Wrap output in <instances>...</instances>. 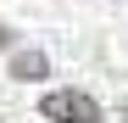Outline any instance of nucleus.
Wrapping results in <instances>:
<instances>
[{"label":"nucleus","mask_w":128,"mask_h":123,"mask_svg":"<svg viewBox=\"0 0 128 123\" xmlns=\"http://www.w3.org/2000/svg\"><path fill=\"white\" fill-rule=\"evenodd\" d=\"M39 112L50 123H100V101L84 95V90H50L39 101Z\"/></svg>","instance_id":"f257e3e1"},{"label":"nucleus","mask_w":128,"mask_h":123,"mask_svg":"<svg viewBox=\"0 0 128 123\" xmlns=\"http://www.w3.org/2000/svg\"><path fill=\"white\" fill-rule=\"evenodd\" d=\"M45 73H50L45 50H17L11 56V78H17V84H34V78H45Z\"/></svg>","instance_id":"f03ea898"}]
</instances>
